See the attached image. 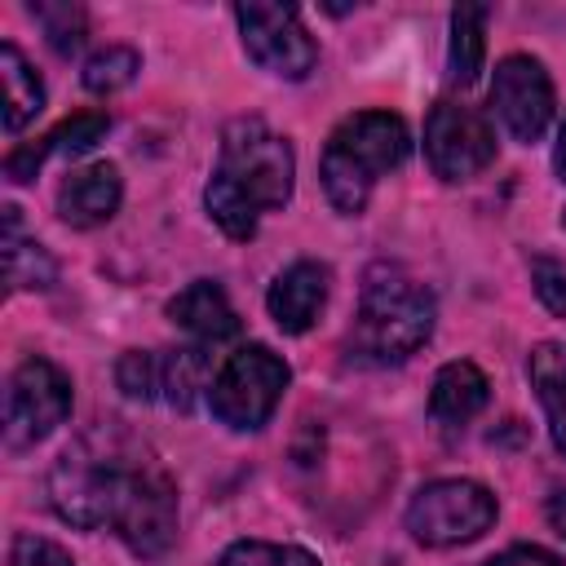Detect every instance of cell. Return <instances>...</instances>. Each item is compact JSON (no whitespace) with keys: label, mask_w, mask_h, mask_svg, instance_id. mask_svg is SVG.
I'll return each mask as SVG.
<instances>
[{"label":"cell","mask_w":566,"mask_h":566,"mask_svg":"<svg viewBox=\"0 0 566 566\" xmlns=\"http://www.w3.org/2000/svg\"><path fill=\"white\" fill-rule=\"evenodd\" d=\"M292 186H296L292 142L279 137L265 119L239 115L221 133V155H217V172L203 190V208L221 226L226 239L243 243L256 234L261 212L287 208Z\"/></svg>","instance_id":"obj_1"},{"label":"cell","mask_w":566,"mask_h":566,"mask_svg":"<svg viewBox=\"0 0 566 566\" xmlns=\"http://www.w3.org/2000/svg\"><path fill=\"white\" fill-rule=\"evenodd\" d=\"M411 155V133L402 124V115L394 111H354L345 115L318 159V177H323V195L336 212L358 217L376 190L380 177H389L402 159Z\"/></svg>","instance_id":"obj_2"},{"label":"cell","mask_w":566,"mask_h":566,"mask_svg":"<svg viewBox=\"0 0 566 566\" xmlns=\"http://www.w3.org/2000/svg\"><path fill=\"white\" fill-rule=\"evenodd\" d=\"M433 318H438L433 292L407 270L380 261L363 274L358 318L349 340L367 363H402L433 336Z\"/></svg>","instance_id":"obj_3"},{"label":"cell","mask_w":566,"mask_h":566,"mask_svg":"<svg viewBox=\"0 0 566 566\" xmlns=\"http://www.w3.org/2000/svg\"><path fill=\"white\" fill-rule=\"evenodd\" d=\"M124 460L115 451H97L93 438L71 442L53 469H49V504L62 522L80 531H97L115 522L119 486H124Z\"/></svg>","instance_id":"obj_4"},{"label":"cell","mask_w":566,"mask_h":566,"mask_svg":"<svg viewBox=\"0 0 566 566\" xmlns=\"http://www.w3.org/2000/svg\"><path fill=\"white\" fill-rule=\"evenodd\" d=\"M287 380H292V367L283 363V354L252 340L221 363V371L212 376V389H208V407L226 429L252 433L274 416Z\"/></svg>","instance_id":"obj_5"},{"label":"cell","mask_w":566,"mask_h":566,"mask_svg":"<svg viewBox=\"0 0 566 566\" xmlns=\"http://www.w3.org/2000/svg\"><path fill=\"white\" fill-rule=\"evenodd\" d=\"M495 495L473 478H438L424 482L407 504V531L424 548L473 544L495 526Z\"/></svg>","instance_id":"obj_6"},{"label":"cell","mask_w":566,"mask_h":566,"mask_svg":"<svg viewBox=\"0 0 566 566\" xmlns=\"http://www.w3.org/2000/svg\"><path fill=\"white\" fill-rule=\"evenodd\" d=\"M71 416V376L49 358H27L4 394V447L31 451Z\"/></svg>","instance_id":"obj_7"},{"label":"cell","mask_w":566,"mask_h":566,"mask_svg":"<svg viewBox=\"0 0 566 566\" xmlns=\"http://www.w3.org/2000/svg\"><path fill=\"white\" fill-rule=\"evenodd\" d=\"M111 526L137 557H164L177 539V486H172V478L159 464H128Z\"/></svg>","instance_id":"obj_8"},{"label":"cell","mask_w":566,"mask_h":566,"mask_svg":"<svg viewBox=\"0 0 566 566\" xmlns=\"http://www.w3.org/2000/svg\"><path fill=\"white\" fill-rule=\"evenodd\" d=\"M243 53L279 75V80H305L318 62V44L301 22L296 4H234Z\"/></svg>","instance_id":"obj_9"},{"label":"cell","mask_w":566,"mask_h":566,"mask_svg":"<svg viewBox=\"0 0 566 566\" xmlns=\"http://www.w3.org/2000/svg\"><path fill=\"white\" fill-rule=\"evenodd\" d=\"M424 155L433 177L473 181L495 164V128L478 106L442 97L424 119Z\"/></svg>","instance_id":"obj_10"},{"label":"cell","mask_w":566,"mask_h":566,"mask_svg":"<svg viewBox=\"0 0 566 566\" xmlns=\"http://www.w3.org/2000/svg\"><path fill=\"white\" fill-rule=\"evenodd\" d=\"M553 80L539 57L531 53H509L495 62L491 75V111L500 115L504 133L513 142H539L553 124Z\"/></svg>","instance_id":"obj_11"},{"label":"cell","mask_w":566,"mask_h":566,"mask_svg":"<svg viewBox=\"0 0 566 566\" xmlns=\"http://www.w3.org/2000/svg\"><path fill=\"white\" fill-rule=\"evenodd\" d=\"M332 292V270L323 261H292L287 270H279V279L265 292V310L279 323V332L301 336L318 323L323 305Z\"/></svg>","instance_id":"obj_12"},{"label":"cell","mask_w":566,"mask_h":566,"mask_svg":"<svg viewBox=\"0 0 566 566\" xmlns=\"http://www.w3.org/2000/svg\"><path fill=\"white\" fill-rule=\"evenodd\" d=\"M124 199V181H119V168L115 164H88V168H75L62 186H57V217L75 230H93L102 221L115 217Z\"/></svg>","instance_id":"obj_13"},{"label":"cell","mask_w":566,"mask_h":566,"mask_svg":"<svg viewBox=\"0 0 566 566\" xmlns=\"http://www.w3.org/2000/svg\"><path fill=\"white\" fill-rule=\"evenodd\" d=\"M168 318H172L195 345H203V349H208V345H221V340H230V336H239V314H234L226 287L212 283V279L186 283V287L168 301Z\"/></svg>","instance_id":"obj_14"},{"label":"cell","mask_w":566,"mask_h":566,"mask_svg":"<svg viewBox=\"0 0 566 566\" xmlns=\"http://www.w3.org/2000/svg\"><path fill=\"white\" fill-rule=\"evenodd\" d=\"M486 398H491L486 371H482L478 363L455 358V363H442V367H438L433 389H429V411H433V420H442V424H464V420H473V416L486 407Z\"/></svg>","instance_id":"obj_15"},{"label":"cell","mask_w":566,"mask_h":566,"mask_svg":"<svg viewBox=\"0 0 566 566\" xmlns=\"http://www.w3.org/2000/svg\"><path fill=\"white\" fill-rule=\"evenodd\" d=\"M526 376L548 416L553 447L566 455V340H539L526 358Z\"/></svg>","instance_id":"obj_16"},{"label":"cell","mask_w":566,"mask_h":566,"mask_svg":"<svg viewBox=\"0 0 566 566\" xmlns=\"http://www.w3.org/2000/svg\"><path fill=\"white\" fill-rule=\"evenodd\" d=\"M0 80H4V133L18 137L44 111V84L13 40L0 44Z\"/></svg>","instance_id":"obj_17"},{"label":"cell","mask_w":566,"mask_h":566,"mask_svg":"<svg viewBox=\"0 0 566 566\" xmlns=\"http://www.w3.org/2000/svg\"><path fill=\"white\" fill-rule=\"evenodd\" d=\"M4 274H9V292H44L57 283V261L49 256L44 243L22 239L13 203L4 208Z\"/></svg>","instance_id":"obj_18"},{"label":"cell","mask_w":566,"mask_h":566,"mask_svg":"<svg viewBox=\"0 0 566 566\" xmlns=\"http://www.w3.org/2000/svg\"><path fill=\"white\" fill-rule=\"evenodd\" d=\"M486 18L491 9L482 4H460L451 9V49H447V80L455 88H469L482 71V53H486Z\"/></svg>","instance_id":"obj_19"},{"label":"cell","mask_w":566,"mask_h":566,"mask_svg":"<svg viewBox=\"0 0 566 566\" xmlns=\"http://www.w3.org/2000/svg\"><path fill=\"white\" fill-rule=\"evenodd\" d=\"M208 349L203 345H181L164 349V402L177 411H195L199 394H208Z\"/></svg>","instance_id":"obj_20"},{"label":"cell","mask_w":566,"mask_h":566,"mask_svg":"<svg viewBox=\"0 0 566 566\" xmlns=\"http://www.w3.org/2000/svg\"><path fill=\"white\" fill-rule=\"evenodd\" d=\"M137 71H142V53L137 49H128V44H106V49H97L88 62H84V88L88 93H97V97H111V93H119V88H128L133 80H137Z\"/></svg>","instance_id":"obj_21"},{"label":"cell","mask_w":566,"mask_h":566,"mask_svg":"<svg viewBox=\"0 0 566 566\" xmlns=\"http://www.w3.org/2000/svg\"><path fill=\"white\" fill-rule=\"evenodd\" d=\"M106 128H111V115L106 111H75L71 119H62L49 137H40V146H44V159L49 155H84V150H93L102 137H106Z\"/></svg>","instance_id":"obj_22"},{"label":"cell","mask_w":566,"mask_h":566,"mask_svg":"<svg viewBox=\"0 0 566 566\" xmlns=\"http://www.w3.org/2000/svg\"><path fill=\"white\" fill-rule=\"evenodd\" d=\"M115 380L133 402L164 398V349H128L115 363Z\"/></svg>","instance_id":"obj_23"},{"label":"cell","mask_w":566,"mask_h":566,"mask_svg":"<svg viewBox=\"0 0 566 566\" xmlns=\"http://www.w3.org/2000/svg\"><path fill=\"white\" fill-rule=\"evenodd\" d=\"M31 18L40 22L49 49L62 57H71L88 35V13L80 4H31Z\"/></svg>","instance_id":"obj_24"},{"label":"cell","mask_w":566,"mask_h":566,"mask_svg":"<svg viewBox=\"0 0 566 566\" xmlns=\"http://www.w3.org/2000/svg\"><path fill=\"white\" fill-rule=\"evenodd\" d=\"M217 566H323L310 548L301 544H270V539H234Z\"/></svg>","instance_id":"obj_25"},{"label":"cell","mask_w":566,"mask_h":566,"mask_svg":"<svg viewBox=\"0 0 566 566\" xmlns=\"http://www.w3.org/2000/svg\"><path fill=\"white\" fill-rule=\"evenodd\" d=\"M9 566H75L71 553L44 535H31V531H18L9 539Z\"/></svg>","instance_id":"obj_26"},{"label":"cell","mask_w":566,"mask_h":566,"mask_svg":"<svg viewBox=\"0 0 566 566\" xmlns=\"http://www.w3.org/2000/svg\"><path fill=\"white\" fill-rule=\"evenodd\" d=\"M531 279H535V292H539V301L557 314V318H566V270L557 265V261H535L531 265Z\"/></svg>","instance_id":"obj_27"},{"label":"cell","mask_w":566,"mask_h":566,"mask_svg":"<svg viewBox=\"0 0 566 566\" xmlns=\"http://www.w3.org/2000/svg\"><path fill=\"white\" fill-rule=\"evenodd\" d=\"M486 566H562V557L548 553V548H539V544H513V548L495 553Z\"/></svg>","instance_id":"obj_28"},{"label":"cell","mask_w":566,"mask_h":566,"mask_svg":"<svg viewBox=\"0 0 566 566\" xmlns=\"http://www.w3.org/2000/svg\"><path fill=\"white\" fill-rule=\"evenodd\" d=\"M544 517H548V526H553V531L566 539V491H557V495L544 504Z\"/></svg>","instance_id":"obj_29"},{"label":"cell","mask_w":566,"mask_h":566,"mask_svg":"<svg viewBox=\"0 0 566 566\" xmlns=\"http://www.w3.org/2000/svg\"><path fill=\"white\" fill-rule=\"evenodd\" d=\"M553 168H557V177L566 181V119H562V128H557V146H553Z\"/></svg>","instance_id":"obj_30"}]
</instances>
